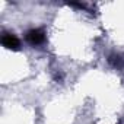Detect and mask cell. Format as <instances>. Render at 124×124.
Instances as JSON below:
<instances>
[{
    "mask_svg": "<svg viewBox=\"0 0 124 124\" xmlns=\"http://www.w3.org/2000/svg\"><path fill=\"white\" fill-rule=\"evenodd\" d=\"M109 63H111L114 67L121 66V57H120V55H111V57H109Z\"/></svg>",
    "mask_w": 124,
    "mask_h": 124,
    "instance_id": "cell-3",
    "label": "cell"
},
{
    "mask_svg": "<svg viewBox=\"0 0 124 124\" xmlns=\"http://www.w3.org/2000/svg\"><path fill=\"white\" fill-rule=\"evenodd\" d=\"M26 41L31 44V45H39L44 42L45 39V34L42 29H31L26 32Z\"/></svg>",
    "mask_w": 124,
    "mask_h": 124,
    "instance_id": "cell-1",
    "label": "cell"
},
{
    "mask_svg": "<svg viewBox=\"0 0 124 124\" xmlns=\"http://www.w3.org/2000/svg\"><path fill=\"white\" fill-rule=\"evenodd\" d=\"M2 44H3V47H6L8 50H18L19 45H21L19 39H18L13 34H5V35L2 37Z\"/></svg>",
    "mask_w": 124,
    "mask_h": 124,
    "instance_id": "cell-2",
    "label": "cell"
}]
</instances>
